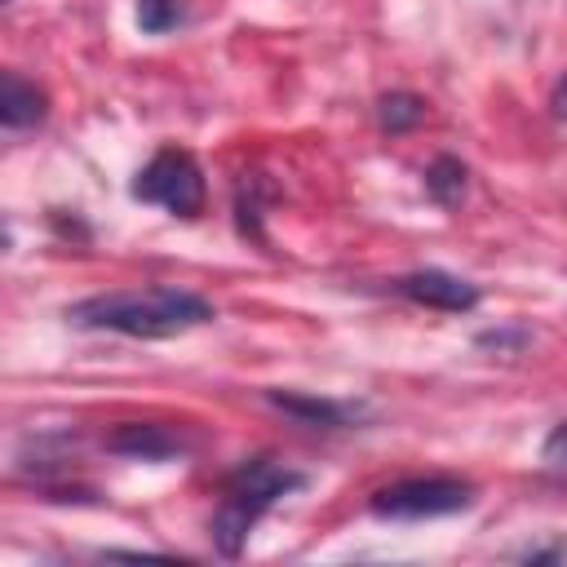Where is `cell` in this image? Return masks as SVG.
<instances>
[{"instance_id":"6","label":"cell","mask_w":567,"mask_h":567,"mask_svg":"<svg viewBox=\"0 0 567 567\" xmlns=\"http://www.w3.org/2000/svg\"><path fill=\"white\" fill-rule=\"evenodd\" d=\"M44 111H49V102L31 80H22L18 71L0 75V124L4 128H31L44 120Z\"/></svg>"},{"instance_id":"1","label":"cell","mask_w":567,"mask_h":567,"mask_svg":"<svg viewBox=\"0 0 567 567\" xmlns=\"http://www.w3.org/2000/svg\"><path fill=\"white\" fill-rule=\"evenodd\" d=\"M66 319L75 328H93V332H124V337H177L186 328H199L208 319H217V310L186 292V288H133V292H102V297H84L75 306H66Z\"/></svg>"},{"instance_id":"9","label":"cell","mask_w":567,"mask_h":567,"mask_svg":"<svg viewBox=\"0 0 567 567\" xmlns=\"http://www.w3.org/2000/svg\"><path fill=\"white\" fill-rule=\"evenodd\" d=\"M465 164L456 159V155H439L430 168H425V195L434 199V204H443V208H452V204H461V195H465Z\"/></svg>"},{"instance_id":"5","label":"cell","mask_w":567,"mask_h":567,"mask_svg":"<svg viewBox=\"0 0 567 567\" xmlns=\"http://www.w3.org/2000/svg\"><path fill=\"white\" fill-rule=\"evenodd\" d=\"M394 292L416 306H434V310H474L478 306V288L447 270H412V275L394 279Z\"/></svg>"},{"instance_id":"13","label":"cell","mask_w":567,"mask_h":567,"mask_svg":"<svg viewBox=\"0 0 567 567\" xmlns=\"http://www.w3.org/2000/svg\"><path fill=\"white\" fill-rule=\"evenodd\" d=\"M554 115L558 120H567V75L558 80V89H554Z\"/></svg>"},{"instance_id":"12","label":"cell","mask_w":567,"mask_h":567,"mask_svg":"<svg viewBox=\"0 0 567 567\" xmlns=\"http://www.w3.org/2000/svg\"><path fill=\"white\" fill-rule=\"evenodd\" d=\"M540 470H545L554 483L567 487V421H558V425L549 430V439H545V447H540Z\"/></svg>"},{"instance_id":"11","label":"cell","mask_w":567,"mask_h":567,"mask_svg":"<svg viewBox=\"0 0 567 567\" xmlns=\"http://www.w3.org/2000/svg\"><path fill=\"white\" fill-rule=\"evenodd\" d=\"M177 18H182V4H177V0H137V27H142L146 35L173 31Z\"/></svg>"},{"instance_id":"7","label":"cell","mask_w":567,"mask_h":567,"mask_svg":"<svg viewBox=\"0 0 567 567\" xmlns=\"http://www.w3.org/2000/svg\"><path fill=\"white\" fill-rule=\"evenodd\" d=\"M106 447L120 452V456H137V461H164V456L182 452V443H177L164 425H142V421L120 425V430L106 439Z\"/></svg>"},{"instance_id":"3","label":"cell","mask_w":567,"mask_h":567,"mask_svg":"<svg viewBox=\"0 0 567 567\" xmlns=\"http://www.w3.org/2000/svg\"><path fill=\"white\" fill-rule=\"evenodd\" d=\"M128 195L142 199V204H159L173 217H195L204 208V173H199V164H195L190 151L164 146V151H155L137 168Z\"/></svg>"},{"instance_id":"8","label":"cell","mask_w":567,"mask_h":567,"mask_svg":"<svg viewBox=\"0 0 567 567\" xmlns=\"http://www.w3.org/2000/svg\"><path fill=\"white\" fill-rule=\"evenodd\" d=\"M279 412L297 416L301 425H323V430H337V425H350V408L346 403H332V399H315V394H292V390H270L266 394Z\"/></svg>"},{"instance_id":"10","label":"cell","mask_w":567,"mask_h":567,"mask_svg":"<svg viewBox=\"0 0 567 567\" xmlns=\"http://www.w3.org/2000/svg\"><path fill=\"white\" fill-rule=\"evenodd\" d=\"M425 120V102L416 97V93H385L381 102H377V124L385 128V133H408V128H416Z\"/></svg>"},{"instance_id":"2","label":"cell","mask_w":567,"mask_h":567,"mask_svg":"<svg viewBox=\"0 0 567 567\" xmlns=\"http://www.w3.org/2000/svg\"><path fill=\"white\" fill-rule=\"evenodd\" d=\"M306 487V474L270 461V456H257L248 465H239L226 487H221V505L213 509V523H208V536L217 545V554L226 558H239V549L248 545V532L261 523V514L284 501L288 492Z\"/></svg>"},{"instance_id":"4","label":"cell","mask_w":567,"mask_h":567,"mask_svg":"<svg viewBox=\"0 0 567 567\" xmlns=\"http://www.w3.org/2000/svg\"><path fill=\"white\" fill-rule=\"evenodd\" d=\"M474 505V487L465 478H399L381 492H372L368 509L377 518L394 523H421V518H447Z\"/></svg>"}]
</instances>
